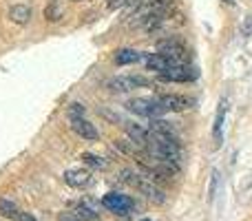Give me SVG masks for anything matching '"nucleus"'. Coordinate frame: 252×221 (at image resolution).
<instances>
[{"label":"nucleus","instance_id":"nucleus-1","mask_svg":"<svg viewBox=\"0 0 252 221\" xmlns=\"http://www.w3.org/2000/svg\"><path fill=\"white\" fill-rule=\"evenodd\" d=\"M122 179L126 184H130L133 188H137V190L142 192L146 199H151L153 204H164L166 201L164 190L157 186V182H153V179L146 177V175H139V173H135V170H122Z\"/></svg>","mask_w":252,"mask_h":221},{"label":"nucleus","instance_id":"nucleus-2","mask_svg":"<svg viewBox=\"0 0 252 221\" xmlns=\"http://www.w3.org/2000/svg\"><path fill=\"white\" fill-rule=\"evenodd\" d=\"M170 9V0H148L146 4H142L139 9H135L133 18H130V25L133 27H142L146 25L151 18L155 16H161Z\"/></svg>","mask_w":252,"mask_h":221},{"label":"nucleus","instance_id":"nucleus-3","mask_svg":"<svg viewBox=\"0 0 252 221\" xmlns=\"http://www.w3.org/2000/svg\"><path fill=\"white\" fill-rule=\"evenodd\" d=\"M126 109L135 115L142 117H159L161 113H166V109L161 106L159 97H133V100L126 102Z\"/></svg>","mask_w":252,"mask_h":221},{"label":"nucleus","instance_id":"nucleus-4","mask_svg":"<svg viewBox=\"0 0 252 221\" xmlns=\"http://www.w3.org/2000/svg\"><path fill=\"white\" fill-rule=\"evenodd\" d=\"M157 53H161V56L168 58V60L175 62V64H182V62L188 58L186 47H184L179 40H175V38L159 40V42H157Z\"/></svg>","mask_w":252,"mask_h":221},{"label":"nucleus","instance_id":"nucleus-5","mask_svg":"<svg viewBox=\"0 0 252 221\" xmlns=\"http://www.w3.org/2000/svg\"><path fill=\"white\" fill-rule=\"evenodd\" d=\"M148 84L151 82H148L146 78H142V75H118V78L109 80L106 87L115 93H128L137 87H148Z\"/></svg>","mask_w":252,"mask_h":221},{"label":"nucleus","instance_id":"nucleus-6","mask_svg":"<svg viewBox=\"0 0 252 221\" xmlns=\"http://www.w3.org/2000/svg\"><path fill=\"white\" fill-rule=\"evenodd\" d=\"M197 69H192V66H184V64H173L170 69H166L164 73H159L161 80H166V82H192V80H197Z\"/></svg>","mask_w":252,"mask_h":221},{"label":"nucleus","instance_id":"nucleus-7","mask_svg":"<svg viewBox=\"0 0 252 221\" xmlns=\"http://www.w3.org/2000/svg\"><path fill=\"white\" fill-rule=\"evenodd\" d=\"M102 206L115 215H128L130 208H133V201L126 195H120V192H109V195H104V199H102Z\"/></svg>","mask_w":252,"mask_h":221},{"label":"nucleus","instance_id":"nucleus-8","mask_svg":"<svg viewBox=\"0 0 252 221\" xmlns=\"http://www.w3.org/2000/svg\"><path fill=\"white\" fill-rule=\"evenodd\" d=\"M124 130H126V135H128L130 144H133L135 148H142V151H146L148 139H151V130L142 128L139 124H133V122H124Z\"/></svg>","mask_w":252,"mask_h":221},{"label":"nucleus","instance_id":"nucleus-9","mask_svg":"<svg viewBox=\"0 0 252 221\" xmlns=\"http://www.w3.org/2000/svg\"><path fill=\"white\" fill-rule=\"evenodd\" d=\"M71 128H73L75 135H80L82 139H89V142H95L100 137L97 128L89 120H84V117H71Z\"/></svg>","mask_w":252,"mask_h":221},{"label":"nucleus","instance_id":"nucleus-10","mask_svg":"<svg viewBox=\"0 0 252 221\" xmlns=\"http://www.w3.org/2000/svg\"><path fill=\"white\" fill-rule=\"evenodd\" d=\"M159 102L166 111H173V113H179V111H186L195 104V100H188L186 95H177V93H170V95H159Z\"/></svg>","mask_w":252,"mask_h":221},{"label":"nucleus","instance_id":"nucleus-11","mask_svg":"<svg viewBox=\"0 0 252 221\" xmlns=\"http://www.w3.org/2000/svg\"><path fill=\"white\" fill-rule=\"evenodd\" d=\"M64 182L69 184L71 188H87L91 184V173L82 168H71L64 173Z\"/></svg>","mask_w":252,"mask_h":221},{"label":"nucleus","instance_id":"nucleus-12","mask_svg":"<svg viewBox=\"0 0 252 221\" xmlns=\"http://www.w3.org/2000/svg\"><path fill=\"white\" fill-rule=\"evenodd\" d=\"M144 62H146V69L148 71H155L157 75L164 73L166 69H170V66L175 64V62H170L168 58H164L161 53H151V56H146V60H144Z\"/></svg>","mask_w":252,"mask_h":221},{"label":"nucleus","instance_id":"nucleus-13","mask_svg":"<svg viewBox=\"0 0 252 221\" xmlns=\"http://www.w3.org/2000/svg\"><path fill=\"white\" fill-rule=\"evenodd\" d=\"M73 215H75V217H78L80 221H95L97 217H100V213H97L95 204H91L89 199H82V201H80V204L75 206Z\"/></svg>","mask_w":252,"mask_h":221},{"label":"nucleus","instance_id":"nucleus-14","mask_svg":"<svg viewBox=\"0 0 252 221\" xmlns=\"http://www.w3.org/2000/svg\"><path fill=\"white\" fill-rule=\"evenodd\" d=\"M223 120H226V102H221L217 109V117H215V126H213V142L215 148L221 146L223 142Z\"/></svg>","mask_w":252,"mask_h":221},{"label":"nucleus","instance_id":"nucleus-15","mask_svg":"<svg viewBox=\"0 0 252 221\" xmlns=\"http://www.w3.org/2000/svg\"><path fill=\"white\" fill-rule=\"evenodd\" d=\"M9 20L16 22V25H27L31 20V7H27V4H13L9 9Z\"/></svg>","mask_w":252,"mask_h":221},{"label":"nucleus","instance_id":"nucleus-16","mask_svg":"<svg viewBox=\"0 0 252 221\" xmlns=\"http://www.w3.org/2000/svg\"><path fill=\"white\" fill-rule=\"evenodd\" d=\"M148 130H151V133H159V135H170V137H177V133H175V126L170 124V122L161 120V117H153L151 124H148Z\"/></svg>","mask_w":252,"mask_h":221},{"label":"nucleus","instance_id":"nucleus-17","mask_svg":"<svg viewBox=\"0 0 252 221\" xmlns=\"http://www.w3.org/2000/svg\"><path fill=\"white\" fill-rule=\"evenodd\" d=\"M142 53L135 51V49H122V51L115 53V64L118 66H126V64H135V62L142 60Z\"/></svg>","mask_w":252,"mask_h":221},{"label":"nucleus","instance_id":"nucleus-18","mask_svg":"<svg viewBox=\"0 0 252 221\" xmlns=\"http://www.w3.org/2000/svg\"><path fill=\"white\" fill-rule=\"evenodd\" d=\"M62 16H64V4H62L60 0H51V2L47 4V9H44V18H47L49 22H58Z\"/></svg>","mask_w":252,"mask_h":221},{"label":"nucleus","instance_id":"nucleus-19","mask_svg":"<svg viewBox=\"0 0 252 221\" xmlns=\"http://www.w3.org/2000/svg\"><path fill=\"white\" fill-rule=\"evenodd\" d=\"M0 215H2V217H7V219L16 221L18 217H20V208H18L11 199H0Z\"/></svg>","mask_w":252,"mask_h":221},{"label":"nucleus","instance_id":"nucleus-20","mask_svg":"<svg viewBox=\"0 0 252 221\" xmlns=\"http://www.w3.org/2000/svg\"><path fill=\"white\" fill-rule=\"evenodd\" d=\"M82 161L87 166H91V168H97V170H104L106 166H109L104 157H97V155H93V153H82Z\"/></svg>","mask_w":252,"mask_h":221},{"label":"nucleus","instance_id":"nucleus-21","mask_svg":"<svg viewBox=\"0 0 252 221\" xmlns=\"http://www.w3.org/2000/svg\"><path fill=\"white\" fill-rule=\"evenodd\" d=\"M217 186H219V173H217V170H213V177H210V186H208V201L215 199V195H217Z\"/></svg>","mask_w":252,"mask_h":221},{"label":"nucleus","instance_id":"nucleus-22","mask_svg":"<svg viewBox=\"0 0 252 221\" xmlns=\"http://www.w3.org/2000/svg\"><path fill=\"white\" fill-rule=\"evenodd\" d=\"M84 104H78V102H75V104H71L69 106V115L71 117H84Z\"/></svg>","mask_w":252,"mask_h":221},{"label":"nucleus","instance_id":"nucleus-23","mask_svg":"<svg viewBox=\"0 0 252 221\" xmlns=\"http://www.w3.org/2000/svg\"><path fill=\"white\" fill-rule=\"evenodd\" d=\"M130 0H109V2H106V7L111 9V11H115V9L118 7H124V4H128Z\"/></svg>","mask_w":252,"mask_h":221},{"label":"nucleus","instance_id":"nucleus-24","mask_svg":"<svg viewBox=\"0 0 252 221\" xmlns=\"http://www.w3.org/2000/svg\"><path fill=\"white\" fill-rule=\"evenodd\" d=\"M241 33H244V35H252V16L246 18V22H244V29H241Z\"/></svg>","mask_w":252,"mask_h":221},{"label":"nucleus","instance_id":"nucleus-25","mask_svg":"<svg viewBox=\"0 0 252 221\" xmlns=\"http://www.w3.org/2000/svg\"><path fill=\"white\" fill-rule=\"evenodd\" d=\"M58 221H80V219L75 217L73 213H62L60 217H58Z\"/></svg>","mask_w":252,"mask_h":221},{"label":"nucleus","instance_id":"nucleus-26","mask_svg":"<svg viewBox=\"0 0 252 221\" xmlns=\"http://www.w3.org/2000/svg\"><path fill=\"white\" fill-rule=\"evenodd\" d=\"M146 2H148V0H130V2H128V9H139L142 4H146Z\"/></svg>","mask_w":252,"mask_h":221},{"label":"nucleus","instance_id":"nucleus-27","mask_svg":"<svg viewBox=\"0 0 252 221\" xmlns=\"http://www.w3.org/2000/svg\"><path fill=\"white\" fill-rule=\"evenodd\" d=\"M16 221H35V217H31L29 213H20V217H18Z\"/></svg>","mask_w":252,"mask_h":221},{"label":"nucleus","instance_id":"nucleus-28","mask_svg":"<svg viewBox=\"0 0 252 221\" xmlns=\"http://www.w3.org/2000/svg\"><path fill=\"white\" fill-rule=\"evenodd\" d=\"M142 221H153V219H148V217H144V219H142Z\"/></svg>","mask_w":252,"mask_h":221},{"label":"nucleus","instance_id":"nucleus-29","mask_svg":"<svg viewBox=\"0 0 252 221\" xmlns=\"http://www.w3.org/2000/svg\"><path fill=\"white\" fill-rule=\"evenodd\" d=\"M223 2H232V0H223Z\"/></svg>","mask_w":252,"mask_h":221}]
</instances>
